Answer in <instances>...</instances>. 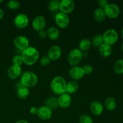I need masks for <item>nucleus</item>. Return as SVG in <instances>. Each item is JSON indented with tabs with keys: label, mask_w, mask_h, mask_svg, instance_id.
Segmentation results:
<instances>
[{
	"label": "nucleus",
	"mask_w": 123,
	"mask_h": 123,
	"mask_svg": "<svg viewBox=\"0 0 123 123\" xmlns=\"http://www.w3.org/2000/svg\"><path fill=\"white\" fill-rule=\"evenodd\" d=\"M23 62L27 66H32L35 64L39 58L40 54L38 50L34 47L29 46L21 54Z\"/></svg>",
	"instance_id": "1"
},
{
	"label": "nucleus",
	"mask_w": 123,
	"mask_h": 123,
	"mask_svg": "<svg viewBox=\"0 0 123 123\" xmlns=\"http://www.w3.org/2000/svg\"><path fill=\"white\" fill-rule=\"evenodd\" d=\"M66 82L63 77L57 76L53 78L50 84V88L52 92L55 95L60 96L66 92Z\"/></svg>",
	"instance_id": "2"
},
{
	"label": "nucleus",
	"mask_w": 123,
	"mask_h": 123,
	"mask_svg": "<svg viewBox=\"0 0 123 123\" xmlns=\"http://www.w3.org/2000/svg\"><path fill=\"white\" fill-rule=\"evenodd\" d=\"M20 77V82L21 84L28 88L34 87L38 81L37 74L31 71L23 72Z\"/></svg>",
	"instance_id": "3"
},
{
	"label": "nucleus",
	"mask_w": 123,
	"mask_h": 123,
	"mask_svg": "<svg viewBox=\"0 0 123 123\" xmlns=\"http://www.w3.org/2000/svg\"><path fill=\"white\" fill-rule=\"evenodd\" d=\"M82 58V52L80 51L78 48H74L68 53L67 60L70 66L74 67L79 64Z\"/></svg>",
	"instance_id": "4"
},
{
	"label": "nucleus",
	"mask_w": 123,
	"mask_h": 123,
	"mask_svg": "<svg viewBox=\"0 0 123 123\" xmlns=\"http://www.w3.org/2000/svg\"><path fill=\"white\" fill-rule=\"evenodd\" d=\"M104 43L112 46L116 43L118 40V34L114 29H109L105 31L102 35Z\"/></svg>",
	"instance_id": "5"
},
{
	"label": "nucleus",
	"mask_w": 123,
	"mask_h": 123,
	"mask_svg": "<svg viewBox=\"0 0 123 123\" xmlns=\"http://www.w3.org/2000/svg\"><path fill=\"white\" fill-rule=\"evenodd\" d=\"M106 16L111 19H115L120 15V8L114 3H109L104 8Z\"/></svg>",
	"instance_id": "6"
},
{
	"label": "nucleus",
	"mask_w": 123,
	"mask_h": 123,
	"mask_svg": "<svg viewBox=\"0 0 123 123\" xmlns=\"http://www.w3.org/2000/svg\"><path fill=\"white\" fill-rule=\"evenodd\" d=\"M75 8V2L73 0H61L60 2V12L68 14L72 13Z\"/></svg>",
	"instance_id": "7"
},
{
	"label": "nucleus",
	"mask_w": 123,
	"mask_h": 123,
	"mask_svg": "<svg viewBox=\"0 0 123 123\" xmlns=\"http://www.w3.org/2000/svg\"><path fill=\"white\" fill-rule=\"evenodd\" d=\"M55 21L57 26L61 29L66 28L70 24V18L67 14L59 12L55 15Z\"/></svg>",
	"instance_id": "8"
},
{
	"label": "nucleus",
	"mask_w": 123,
	"mask_h": 123,
	"mask_svg": "<svg viewBox=\"0 0 123 123\" xmlns=\"http://www.w3.org/2000/svg\"><path fill=\"white\" fill-rule=\"evenodd\" d=\"M14 24L18 29H24L29 24V18L24 13H19L14 18Z\"/></svg>",
	"instance_id": "9"
},
{
	"label": "nucleus",
	"mask_w": 123,
	"mask_h": 123,
	"mask_svg": "<svg viewBox=\"0 0 123 123\" xmlns=\"http://www.w3.org/2000/svg\"><path fill=\"white\" fill-rule=\"evenodd\" d=\"M13 43L17 49L22 51L28 48L30 44L28 38L24 36H18L16 37L13 40Z\"/></svg>",
	"instance_id": "10"
},
{
	"label": "nucleus",
	"mask_w": 123,
	"mask_h": 123,
	"mask_svg": "<svg viewBox=\"0 0 123 123\" xmlns=\"http://www.w3.org/2000/svg\"><path fill=\"white\" fill-rule=\"evenodd\" d=\"M46 25V19L43 16H37L32 22V26L35 31H40L43 30Z\"/></svg>",
	"instance_id": "11"
},
{
	"label": "nucleus",
	"mask_w": 123,
	"mask_h": 123,
	"mask_svg": "<svg viewBox=\"0 0 123 123\" xmlns=\"http://www.w3.org/2000/svg\"><path fill=\"white\" fill-rule=\"evenodd\" d=\"M57 99L58 107H60L62 109L68 108L72 104V97L70 94L66 92L59 96Z\"/></svg>",
	"instance_id": "12"
},
{
	"label": "nucleus",
	"mask_w": 123,
	"mask_h": 123,
	"mask_svg": "<svg viewBox=\"0 0 123 123\" xmlns=\"http://www.w3.org/2000/svg\"><path fill=\"white\" fill-rule=\"evenodd\" d=\"M62 50L60 46L58 45L52 46L49 48L48 53V56L51 61H56L61 58Z\"/></svg>",
	"instance_id": "13"
},
{
	"label": "nucleus",
	"mask_w": 123,
	"mask_h": 123,
	"mask_svg": "<svg viewBox=\"0 0 123 123\" xmlns=\"http://www.w3.org/2000/svg\"><path fill=\"white\" fill-rule=\"evenodd\" d=\"M68 74L72 79L76 81L82 79L85 75L82 67L78 66L72 67L68 71Z\"/></svg>",
	"instance_id": "14"
},
{
	"label": "nucleus",
	"mask_w": 123,
	"mask_h": 123,
	"mask_svg": "<svg viewBox=\"0 0 123 123\" xmlns=\"http://www.w3.org/2000/svg\"><path fill=\"white\" fill-rule=\"evenodd\" d=\"M37 115L40 120L46 121L51 118L52 116V111L45 106H42L38 108Z\"/></svg>",
	"instance_id": "15"
},
{
	"label": "nucleus",
	"mask_w": 123,
	"mask_h": 123,
	"mask_svg": "<svg viewBox=\"0 0 123 123\" xmlns=\"http://www.w3.org/2000/svg\"><path fill=\"white\" fill-rule=\"evenodd\" d=\"M22 68L20 66L12 65L7 70V75L11 79H16L21 76Z\"/></svg>",
	"instance_id": "16"
},
{
	"label": "nucleus",
	"mask_w": 123,
	"mask_h": 123,
	"mask_svg": "<svg viewBox=\"0 0 123 123\" xmlns=\"http://www.w3.org/2000/svg\"><path fill=\"white\" fill-rule=\"evenodd\" d=\"M90 111L93 115L99 116L102 115L104 111V106L100 102L97 100L93 101L90 105Z\"/></svg>",
	"instance_id": "17"
},
{
	"label": "nucleus",
	"mask_w": 123,
	"mask_h": 123,
	"mask_svg": "<svg viewBox=\"0 0 123 123\" xmlns=\"http://www.w3.org/2000/svg\"><path fill=\"white\" fill-rule=\"evenodd\" d=\"M99 53L103 58H108L112 53V49L111 46L103 43L98 48Z\"/></svg>",
	"instance_id": "18"
},
{
	"label": "nucleus",
	"mask_w": 123,
	"mask_h": 123,
	"mask_svg": "<svg viewBox=\"0 0 123 123\" xmlns=\"http://www.w3.org/2000/svg\"><path fill=\"white\" fill-rule=\"evenodd\" d=\"M79 88V84L76 80H72L68 82L66 85V93L72 94L78 91Z\"/></svg>",
	"instance_id": "19"
},
{
	"label": "nucleus",
	"mask_w": 123,
	"mask_h": 123,
	"mask_svg": "<svg viewBox=\"0 0 123 123\" xmlns=\"http://www.w3.org/2000/svg\"><path fill=\"white\" fill-rule=\"evenodd\" d=\"M47 37L51 40H56L60 37V31L56 27L49 28L46 31Z\"/></svg>",
	"instance_id": "20"
},
{
	"label": "nucleus",
	"mask_w": 123,
	"mask_h": 123,
	"mask_svg": "<svg viewBox=\"0 0 123 123\" xmlns=\"http://www.w3.org/2000/svg\"><path fill=\"white\" fill-rule=\"evenodd\" d=\"M106 14L103 8H97L94 13V19L97 22H102L106 19Z\"/></svg>",
	"instance_id": "21"
},
{
	"label": "nucleus",
	"mask_w": 123,
	"mask_h": 123,
	"mask_svg": "<svg viewBox=\"0 0 123 123\" xmlns=\"http://www.w3.org/2000/svg\"><path fill=\"white\" fill-rule=\"evenodd\" d=\"M16 95L20 99H25L30 95V90L29 88L24 86H21L17 88Z\"/></svg>",
	"instance_id": "22"
},
{
	"label": "nucleus",
	"mask_w": 123,
	"mask_h": 123,
	"mask_svg": "<svg viewBox=\"0 0 123 123\" xmlns=\"http://www.w3.org/2000/svg\"><path fill=\"white\" fill-rule=\"evenodd\" d=\"M91 44V42L88 38H82L79 43V49L81 52H86L90 50Z\"/></svg>",
	"instance_id": "23"
},
{
	"label": "nucleus",
	"mask_w": 123,
	"mask_h": 123,
	"mask_svg": "<svg viewBox=\"0 0 123 123\" xmlns=\"http://www.w3.org/2000/svg\"><path fill=\"white\" fill-rule=\"evenodd\" d=\"M44 106L51 109L52 111L56 109L58 107L57 98L55 97H51L48 98L44 102Z\"/></svg>",
	"instance_id": "24"
},
{
	"label": "nucleus",
	"mask_w": 123,
	"mask_h": 123,
	"mask_svg": "<svg viewBox=\"0 0 123 123\" xmlns=\"http://www.w3.org/2000/svg\"><path fill=\"white\" fill-rule=\"evenodd\" d=\"M105 107L109 111H112L116 108L117 102L114 97H109L105 101Z\"/></svg>",
	"instance_id": "25"
},
{
	"label": "nucleus",
	"mask_w": 123,
	"mask_h": 123,
	"mask_svg": "<svg viewBox=\"0 0 123 123\" xmlns=\"http://www.w3.org/2000/svg\"><path fill=\"white\" fill-rule=\"evenodd\" d=\"M104 42H103V37H102V35L101 34H97L94 36L92 40V42H91L92 46L96 48H98Z\"/></svg>",
	"instance_id": "26"
},
{
	"label": "nucleus",
	"mask_w": 123,
	"mask_h": 123,
	"mask_svg": "<svg viewBox=\"0 0 123 123\" xmlns=\"http://www.w3.org/2000/svg\"><path fill=\"white\" fill-rule=\"evenodd\" d=\"M114 70L118 74H123V59L117 60L114 65Z\"/></svg>",
	"instance_id": "27"
},
{
	"label": "nucleus",
	"mask_w": 123,
	"mask_h": 123,
	"mask_svg": "<svg viewBox=\"0 0 123 123\" xmlns=\"http://www.w3.org/2000/svg\"><path fill=\"white\" fill-rule=\"evenodd\" d=\"M60 1H58V0H52V1H50L48 5V9L50 12H52L58 11L59 10V8H60Z\"/></svg>",
	"instance_id": "28"
},
{
	"label": "nucleus",
	"mask_w": 123,
	"mask_h": 123,
	"mask_svg": "<svg viewBox=\"0 0 123 123\" xmlns=\"http://www.w3.org/2000/svg\"><path fill=\"white\" fill-rule=\"evenodd\" d=\"M7 8L12 10H16L20 8V4L16 0H11L7 2Z\"/></svg>",
	"instance_id": "29"
},
{
	"label": "nucleus",
	"mask_w": 123,
	"mask_h": 123,
	"mask_svg": "<svg viewBox=\"0 0 123 123\" xmlns=\"http://www.w3.org/2000/svg\"><path fill=\"white\" fill-rule=\"evenodd\" d=\"M79 123H93V120L89 115L84 114L79 118Z\"/></svg>",
	"instance_id": "30"
},
{
	"label": "nucleus",
	"mask_w": 123,
	"mask_h": 123,
	"mask_svg": "<svg viewBox=\"0 0 123 123\" xmlns=\"http://www.w3.org/2000/svg\"><path fill=\"white\" fill-rule=\"evenodd\" d=\"M12 62H13V65L21 66L24 63L21 55H15L13 56L12 59Z\"/></svg>",
	"instance_id": "31"
},
{
	"label": "nucleus",
	"mask_w": 123,
	"mask_h": 123,
	"mask_svg": "<svg viewBox=\"0 0 123 123\" xmlns=\"http://www.w3.org/2000/svg\"><path fill=\"white\" fill-rule=\"evenodd\" d=\"M50 61H51V60L49 59L48 55H44V56H43L41 58L39 62L40 64L42 66H43V67H46L48 65H49V64L50 63Z\"/></svg>",
	"instance_id": "32"
},
{
	"label": "nucleus",
	"mask_w": 123,
	"mask_h": 123,
	"mask_svg": "<svg viewBox=\"0 0 123 123\" xmlns=\"http://www.w3.org/2000/svg\"><path fill=\"white\" fill-rule=\"evenodd\" d=\"M83 71H84V74H86V75H88L90 74L93 71V68H92V66L91 65L86 64L85 65L82 67Z\"/></svg>",
	"instance_id": "33"
},
{
	"label": "nucleus",
	"mask_w": 123,
	"mask_h": 123,
	"mask_svg": "<svg viewBox=\"0 0 123 123\" xmlns=\"http://www.w3.org/2000/svg\"><path fill=\"white\" fill-rule=\"evenodd\" d=\"M97 3H98V6H99V8L104 9L106 6L109 4V2L107 0H99V1H98Z\"/></svg>",
	"instance_id": "34"
},
{
	"label": "nucleus",
	"mask_w": 123,
	"mask_h": 123,
	"mask_svg": "<svg viewBox=\"0 0 123 123\" xmlns=\"http://www.w3.org/2000/svg\"><path fill=\"white\" fill-rule=\"evenodd\" d=\"M38 36L42 39H44L47 37V32L45 30H42V31H38Z\"/></svg>",
	"instance_id": "35"
},
{
	"label": "nucleus",
	"mask_w": 123,
	"mask_h": 123,
	"mask_svg": "<svg viewBox=\"0 0 123 123\" xmlns=\"http://www.w3.org/2000/svg\"><path fill=\"white\" fill-rule=\"evenodd\" d=\"M38 108H37V107H35V106L31 107L30 109V114H32V115H37V113H38Z\"/></svg>",
	"instance_id": "36"
},
{
	"label": "nucleus",
	"mask_w": 123,
	"mask_h": 123,
	"mask_svg": "<svg viewBox=\"0 0 123 123\" xmlns=\"http://www.w3.org/2000/svg\"><path fill=\"white\" fill-rule=\"evenodd\" d=\"M4 15V13L3 10H2V8H0V20L3 18Z\"/></svg>",
	"instance_id": "37"
},
{
	"label": "nucleus",
	"mask_w": 123,
	"mask_h": 123,
	"mask_svg": "<svg viewBox=\"0 0 123 123\" xmlns=\"http://www.w3.org/2000/svg\"><path fill=\"white\" fill-rule=\"evenodd\" d=\"M15 123H29V122H28L26 120H20L19 121H16Z\"/></svg>",
	"instance_id": "38"
},
{
	"label": "nucleus",
	"mask_w": 123,
	"mask_h": 123,
	"mask_svg": "<svg viewBox=\"0 0 123 123\" xmlns=\"http://www.w3.org/2000/svg\"><path fill=\"white\" fill-rule=\"evenodd\" d=\"M121 37H122V38H123V28L122 29V30H121Z\"/></svg>",
	"instance_id": "39"
},
{
	"label": "nucleus",
	"mask_w": 123,
	"mask_h": 123,
	"mask_svg": "<svg viewBox=\"0 0 123 123\" xmlns=\"http://www.w3.org/2000/svg\"><path fill=\"white\" fill-rule=\"evenodd\" d=\"M121 49H122V51L123 52V43L122 44V46H121Z\"/></svg>",
	"instance_id": "40"
},
{
	"label": "nucleus",
	"mask_w": 123,
	"mask_h": 123,
	"mask_svg": "<svg viewBox=\"0 0 123 123\" xmlns=\"http://www.w3.org/2000/svg\"></svg>",
	"instance_id": "41"
}]
</instances>
